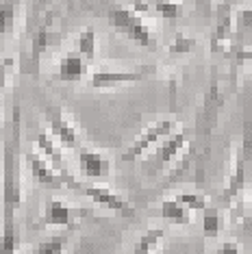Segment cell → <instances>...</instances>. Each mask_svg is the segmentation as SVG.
I'll use <instances>...</instances> for the list:
<instances>
[{"label":"cell","mask_w":252,"mask_h":254,"mask_svg":"<svg viewBox=\"0 0 252 254\" xmlns=\"http://www.w3.org/2000/svg\"><path fill=\"white\" fill-rule=\"evenodd\" d=\"M22 152H20V107H13L9 137L2 150V206L4 219H15L22 204Z\"/></svg>","instance_id":"cell-1"},{"label":"cell","mask_w":252,"mask_h":254,"mask_svg":"<svg viewBox=\"0 0 252 254\" xmlns=\"http://www.w3.org/2000/svg\"><path fill=\"white\" fill-rule=\"evenodd\" d=\"M250 176H252V122L246 120L242 143H239L237 154H235L233 174H231V178H228L224 191H222V202L228 204V202H231L235 195L246 187V183H248Z\"/></svg>","instance_id":"cell-2"},{"label":"cell","mask_w":252,"mask_h":254,"mask_svg":"<svg viewBox=\"0 0 252 254\" xmlns=\"http://www.w3.org/2000/svg\"><path fill=\"white\" fill-rule=\"evenodd\" d=\"M109 24L116 28V31L124 33V35H128L137 44L148 46V48H152V46H154L152 31L148 28L144 18H141L139 13H135L133 9L111 7V9H109Z\"/></svg>","instance_id":"cell-3"},{"label":"cell","mask_w":252,"mask_h":254,"mask_svg":"<svg viewBox=\"0 0 252 254\" xmlns=\"http://www.w3.org/2000/svg\"><path fill=\"white\" fill-rule=\"evenodd\" d=\"M176 128H181V124L176 122L174 118H161V120H157V122H152L150 126H146V128L135 137V141L122 152V161L139 159L146 150H150L157 141L165 139V137H168L170 132H174Z\"/></svg>","instance_id":"cell-4"},{"label":"cell","mask_w":252,"mask_h":254,"mask_svg":"<svg viewBox=\"0 0 252 254\" xmlns=\"http://www.w3.org/2000/svg\"><path fill=\"white\" fill-rule=\"evenodd\" d=\"M46 120H48L50 132L59 139L61 146L65 148H78L81 146V132L76 130V126L70 120V115L63 111L61 107L50 105L46 109Z\"/></svg>","instance_id":"cell-5"},{"label":"cell","mask_w":252,"mask_h":254,"mask_svg":"<svg viewBox=\"0 0 252 254\" xmlns=\"http://www.w3.org/2000/svg\"><path fill=\"white\" fill-rule=\"evenodd\" d=\"M35 143H37V150L46 157V161H48V163L53 165L59 174H63V178H65L67 185L72 187V185L76 183V178L72 176L65 154H63L59 143H57V137L53 135V132H48V130H39L35 135Z\"/></svg>","instance_id":"cell-6"},{"label":"cell","mask_w":252,"mask_h":254,"mask_svg":"<svg viewBox=\"0 0 252 254\" xmlns=\"http://www.w3.org/2000/svg\"><path fill=\"white\" fill-rule=\"evenodd\" d=\"M157 72L154 65H139L133 67V70H96L91 72L89 76V85L96 89H105V87H116L120 83H133V80H139L148 76V74Z\"/></svg>","instance_id":"cell-7"},{"label":"cell","mask_w":252,"mask_h":254,"mask_svg":"<svg viewBox=\"0 0 252 254\" xmlns=\"http://www.w3.org/2000/svg\"><path fill=\"white\" fill-rule=\"evenodd\" d=\"M76 150H78L76 152L78 172L85 178H91V181L109 178V174H111V159L105 152L94 150V148H85V146H78Z\"/></svg>","instance_id":"cell-8"},{"label":"cell","mask_w":252,"mask_h":254,"mask_svg":"<svg viewBox=\"0 0 252 254\" xmlns=\"http://www.w3.org/2000/svg\"><path fill=\"white\" fill-rule=\"evenodd\" d=\"M72 189H76V191L85 193L87 198H91L94 202H98L100 206H105V209H111V211H120V213H133V209H130V204L126 202L122 195L116 193L113 189L105 187V185H89V183H74Z\"/></svg>","instance_id":"cell-9"},{"label":"cell","mask_w":252,"mask_h":254,"mask_svg":"<svg viewBox=\"0 0 252 254\" xmlns=\"http://www.w3.org/2000/svg\"><path fill=\"white\" fill-rule=\"evenodd\" d=\"M26 163H28V167H31L33 178H35L39 185H44V187L59 189V187H63V185H67L63 174H59V172L46 161V157L39 152L37 148H33V150L26 152Z\"/></svg>","instance_id":"cell-10"},{"label":"cell","mask_w":252,"mask_h":254,"mask_svg":"<svg viewBox=\"0 0 252 254\" xmlns=\"http://www.w3.org/2000/svg\"><path fill=\"white\" fill-rule=\"evenodd\" d=\"M78 215H83V211H76L65 200L50 198L42 213V226H72Z\"/></svg>","instance_id":"cell-11"},{"label":"cell","mask_w":252,"mask_h":254,"mask_svg":"<svg viewBox=\"0 0 252 254\" xmlns=\"http://www.w3.org/2000/svg\"><path fill=\"white\" fill-rule=\"evenodd\" d=\"M191 139V132L187 128H176L174 132H170L168 137L163 139V143L157 148V152H154V163L157 165H163V163H170L172 159H176L179 154L185 150V146Z\"/></svg>","instance_id":"cell-12"},{"label":"cell","mask_w":252,"mask_h":254,"mask_svg":"<svg viewBox=\"0 0 252 254\" xmlns=\"http://www.w3.org/2000/svg\"><path fill=\"white\" fill-rule=\"evenodd\" d=\"M233 44V15L228 13V9H222L217 15L213 35H211V53H226L231 50Z\"/></svg>","instance_id":"cell-13"},{"label":"cell","mask_w":252,"mask_h":254,"mask_svg":"<svg viewBox=\"0 0 252 254\" xmlns=\"http://www.w3.org/2000/svg\"><path fill=\"white\" fill-rule=\"evenodd\" d=\"M57 72H59L61 80H81L85 74H87V59H83L76 50L65 53L59 59Z\"/></svg>","instance_id":"cell-14"},{"label":"cell","mask_w":252,"mask_h":254,"mask_svg":"<svg viewBox=\"0 0 252 254\" xmlns=\"http://www.w3.org/2000/svg\"><path fill=\"white\" fill-rule=\"evenodd\" d=\"M159 215H161L165 222H170V224H183V226L191 224V211H189L185 204H181L176 198L163 200L161 209H159Z\"/></svg>","instance_id":"cell-15"},{"label":"cell","mask_w":252,"mask_h":254,"mask_svg":"<svg viewBox=\"0 0 252 254\" xmlns=\"http://www.w3.org/2000/svg\"><path fill=\"white\" fill-rule=\"evenodd\" d=\"M20 246V230L15 219H2L0 230V254H15Z\"/></svg>","instance_id":"cell-16"},{"label":"cell","mask_w":252,"mask_h":254,"mask_svg":"<svg viewBox=\"0 0 252 254\" xmlns=\"http://www.w3.org/2000/svg\"><path fill=\"white\" fill-rule=\"evenodd\" d=\"M96 50H98V37H96L94 28H83L76 37V53L83 59H94Z\"/></svg>","instance_id":"cell-17"},{"label":"cell","mask_w":252,"mask_h":254,"mask_svg":"<svg viewBox=\"0 0 252 254\" xmlns=\"http://www.w3.org/2000/svg\"><path fill=\"white\" fill-rule=\"evenodd\" d=\"M165 230L163 228H148L144 235L137 239V244L133 248V254H150L154 248L159 246V241L163 239Z\"/></svg>","instance_id":"cell-18"},{"label":"cell","mask_w":252,"mask_h":254,"mask_svg":"<svg viewBox=\"0 0 252 254\" xmlns=\"http://www.w3.org/2000/svg\"><path fill=\"white\" fill-rule=\"evenodd\" d=\"M222 224H224V217H222L220 206H207V209H202V230L207 237H215L222 230Z\"/></svg>","instance_id":"cell-19"},{"label":"cell","mask_w":252,"mask_h":254,"mask_svg":"<svg viewBox=\"0 0 252 254\" xmlns=\"http://www.w3.org/2000/svg\"><path fill=\"white\" fill-rule=\"evenodd\" d=\"M67 239H70L67 233L53 235L50 239H44L42 244L35 248V254H63L65 252V246H67Z\"/></svg>","instance_id":"cell-20"},{"label":"cell","mask_w":252,"mask_h":254,"mask_svg":"<svg viewBox=\"0 0 252 254\" xmlns=\"http://www.w3.org/2000/svg\"><path fill=\"white\" fill-rule=\"evenodd\" d=\"M148 4H150L152 11H157L165 20H176V18H181V13H183L179 0H148Z\"/></svg>","instance_id":"cell-21"},{"label":"cell","mask_w":252,"mask_h":254,"mask_svg":"<svg viewBox=\"0 0 252 254\" xmlns=\"http://www.w3.org/2000/svg\"><path fill=\"white\" fill-rule=\"evenodd\" d=\"M196 37H191V35H187V33H176L174 39H172V44H170V48H168V53L170 55H189V53H193L196 50Z\"/></svg>","instance_id":"cell-22"},{"label":"cell","mask_w":252,"mask_h":254,"mask_svg":"<svg viewBox=\"0 0 252 254\" xmlns=\"http://www.w3.org/2000/svg\"><path fill=\"white\" fill-rule=\"evenodd\" d=\"M176 200H179L181 204H185L189 211H202L209 206L207 195L200 191H181V193H176Z\"/></svg>","instance_id":"cell-23"},{"label":"cell","mask_w":252,"mask_h":254,"mask_svg":"<svg viewBox=\"0 0 252 254\" xmlns=\"http://www.w3.org/2000/svg\"><path fill=\"white\" fill-rule=\"evenodd\" d=\"M15 22V4L11 0H0V35L9 33Z\"/></svg>","instance_id":"cell-24"},{"label":"cell","mask_w":252,"mask_h":254,"mask_svg":"<svg viewBox=\"0 0 252 254\" xmlns=\"http://www.w3.org/2000/svg\"><path fill=\"white\" fill-rule=\"evenodd\" d=\"M13 65H15L13 57H4V59L0 61V91H2V87L7 85V78H9L11 70H13Z\"/></svg>","instance_id":"cell-25"},{"label":"cell","mask_w":252,"mask_h":254,"mask_svg":"<svg viewBox=\"0 0 252 254\" xmlns=\"http://www.w3.org/2000/svg\"><path fill=\"white\" fill-rule=\"evenodd\" d=\"M46 46H48V31H46V28H39L35 39H33V55L35 57L42 55L46 50Z\"/></svg>","instance_id":"cell-26"},{"label":"cell","mask_w":252,"mask_h":254,"mask_svg":"<svg viewBox=\"0 0 252 254\" xmlns=\"http://www.w3.org/2000/svg\"><path fill=\"white\" fill-rule=\"evenodd\" d=\"M215 254H239V244H235V241H224V244L217 248Z\"/></svg>","instance_id":"cell-27"},{"label":"cell","mask_w":252,"mask_h":254,"mask_svg":"<svg viewBox=\"0 0 252 254\" xmlns=\"http://www.w3.org/2000/svg\"><path fill=\"white\" fill-rule=\"evenodd\" d=\"M135 11V13H139V15H144L150 11V4H148V0H133V7H130Z\"/></svg>","instance_id":"cell-28"},{"label":"cell","mask_w":252,"mask_h":254,"mask_svg":"<svg viewBox=\"0 0 252 254\" xmlns=\"http://www.w3.org/2000/svg\"><path fill=\"white\" fill-rule=\"evenodd\" d=\"M248 228L252 230V198H250V215H248Z\"/></svg>","instance_id":"cell-29"}]
</instances>
